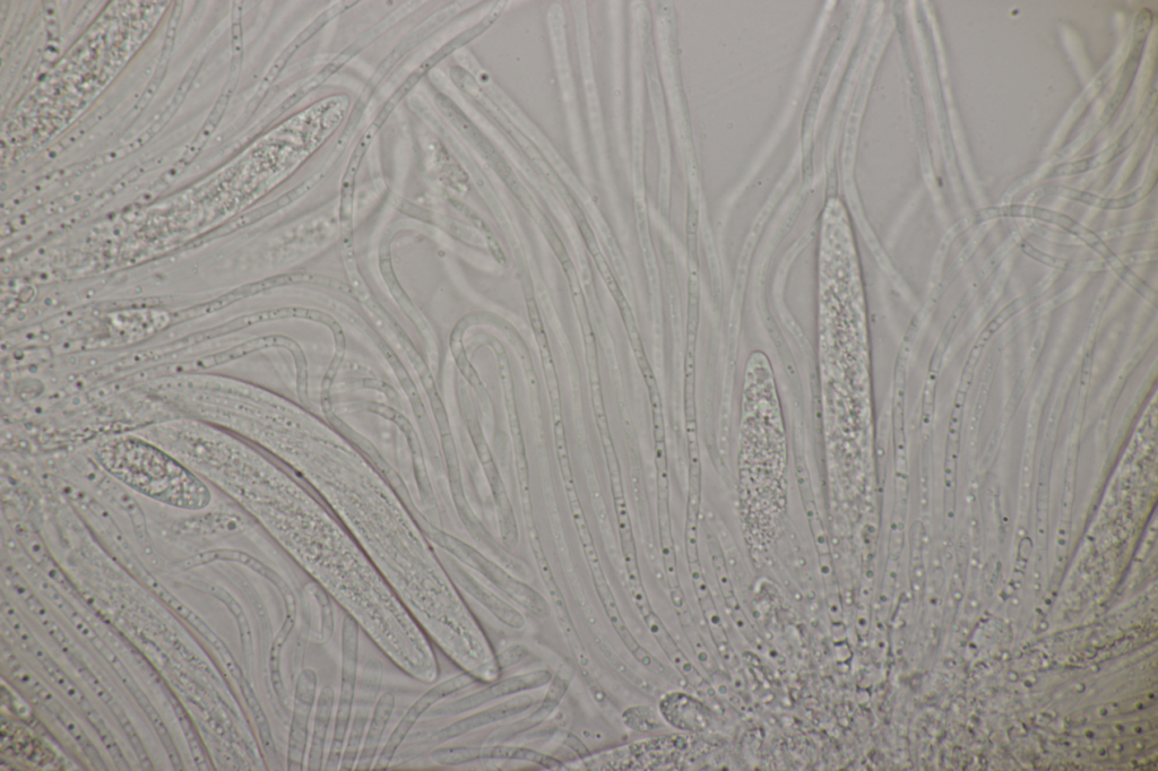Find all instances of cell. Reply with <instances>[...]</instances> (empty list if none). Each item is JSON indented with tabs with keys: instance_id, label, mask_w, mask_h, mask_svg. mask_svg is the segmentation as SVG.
I'll use <instances>...</instances> for the list:
<instances>
[{
	"instance_id": "4fadbf2b",
	"label": "cell",
	"mask_w": 1158,
	"mask_h": 771,
	"mask_svg": "<svg viewBox=\"0 0 1158 771\" xmlns=\"http://www.w3.org/2000/svg\"><path fill=\"white\" fill-rule=\"evenodd\" d=\"M615 507L618 517L621 547L622 552H624L630 588H632V593L638 610L641 611L642 615H644L647 612H650L652 608L645 593L641 573H639L636 544L634 540L632 524H630L625 496L615 498Z\"/></svg>"
},
{
	"instance_id": "d6986e66",
	"label": "cell",
	"mask_w": 1158,
	"mask_h": 771,
	"mask_svg": "<svg viewBox=\"0 0 1158 771\" xmlns=\"http://www.w3.org/2000/svg\"><path fill=\"white\" fill-rule=\"evenodd\" d=\"M334 698L335 693L331 687H325L322 690L321 697H319L315 717L313 742H311L307 764L309 770L323 769L322 766L324 750L328 734V727H330L332 718Z\"/></svg>"
},
{
	"instance_id": "83f0119b",
	"label": "cell",
	"mask_w": 1158,
	"mask_h": 771,
	"mask_svg": "<svg viewBox=\"0 0 1158 771\" xmlns=\"http://www.w3.org/2000/svg\"><path fill=\"white\" fill-rule=\"evenodd\" d=\"M107 707L110 708L112 714H114V716L118 719L119 724L122 725L124 732L128 736L129 742H131L132 747L136 752L138 760H140L142 768L145 770H154L153 762L150 759L148 752L145 750L140 735H138L133 723L131 722V719H129L125 713L124 708L117 703L116 699L112 700L111 703L107 705Z\"/></svg>"
},
{
	"instance_id": "d4e9b609",
	"label": "cell",
	"mask_w": 1158,
	"mask_h": 771,
	"mask_svg": "<svg viewBox=\"0 0 1158 771\" xmlns=\"http://www.w3.org/2000/svg\"><path fill=\"white\" fill-rule=\"evenodd\" d=\"M616 302H617V305L620 309L621 317H622V319H624L626 331H627V334L629 337L630 344H632V348L634 350L639 369H641L643 377L651 375V374H653V370L650 366V362H648V360L646 358L643 342L641 339V335H639V332H638V328H637V325L635 322V317L633 315L632 308H630L629 303H628L625 296H621L619 299L616 300Z\"/></svg>"
},
{
	"instance_id": "2e32d148",
	"label": "cell",
	"mask_w": 1158,
	"mask_h": 771,
	"mask_svg": "<svg viewBox=\"0 0 1158 771\" xmlns=\"http://www.w3.org/2000/svg\"><path fill=\"white\" fill-rule=\"evenodd\" d=\"M457 580L475 600H478L483 606H486L504 625L513 629H522L525 626V619L520 612L513 608L512 605L501 600L499 596L490 592L489 589L483 587L477 580L464 573L463 570L457 575Z\"/></svg>"
},
{
	"instance_id": "7402d4cb",
	"label": "cell",
	"mask_w": 1158,
	"mask_h": 771,
	"mask_svg": "<svg viewBox=\"0 0 1158 771\" xmlns=\"http://www.w3.org/2000/svg\"><path fill=\"white\" fill-rule=\"evenodd\" d=\"M27 648L37 657L43 669L49 674V677L65 691L69 698L73 699L75 703L84 710V713L93 707L89 699L84 696V693L75 686V683L67 677V674L43 651L37 640H34Z\"/></svg>"
},
{
	"instance_id": "8992f818",
	"label": "cell",
	"mask_w": 1158,
	"mask_h": 771,
	"mask_svg": "<svg viewBox=\"0 0 1158 771\" xmlns=\"http://www.w3.org/2000/svg\"><path fill=\"white\" fill-rule=\"evenodd\" d=\"M317 689V677L313 670L306 669L299 675L296 688L295 707L289 735L288 769L302 770L308 742V727Z\"/></svg>"
},
{
	"instance_id": "ffe728a7",
	"label": "cell",
	"mask_w": 1158,
	"mask_h": 771,
	"mask_svg": "<svg viewBox=\"0 0 1158 771\" xmlns=\"http://www.w3.org/2000/svg\"><path fill=\"white\" fill-rule=\"evenodd\" d=\"M643 618L645 620L646 626L648 629H650L651 634L663 649V652L667 654L672 663L678 667L680 672L684 674L691 683H694L695 686H697L698 681L701 680V678H699L698 672L694 669L693 665L689 663L686 656L682 654L677 644L674 643V640L670 636L669 631L664 627L658 615H656L652 610L644 614Z\"/></svg>"
},
{
	"instance_id": "277c9868",
	"label": "cell",
	"mask_w": 1158,
	"mask_h": 771,
	"mask_svg": "<svg viewBox=\"0 0 1158 771\" xmlns=\"http://www.w3.org/2000/svg\"><path fill=\"white\" fill-rule=\"evenodd\" d=\"M475 682L474 675L460 674L448 679L436 687L428 690L425 695L421 696L416 703H414L401 722L397 724L394 732L388 739L385 748L380 752L379 758L376 762V769H386L392 764L397 750L401 747L402 742L406 736L409 735L412 727L416 725L419 718L427 713V710L439 703L440 700L453 695L454 692L463 690L472 686Z\"/></svg>"
},
{
	"instance_id": "836d02e7",
	"label": "cell",
	"mask_w": 1158,
	"mask_h": 771,
	"mask_svg": "<svg viewBox=\"0 0 1158 771\" xmlns=\"http://www.w3.org/2000/svg\"><path fill=\"white\" fill-rule=\"evenodd\" d=\"M527 655V648L523 645H514L509 647L498 656V664L501 669L512 666L522 661Z\"/></svg>"
},
{
	"instance_id": "3957f363",
	"label": "cell",
	"mask_w": 1158,
	"mask_h": 771,
	"mask_svg": "<svg viewBox=\"0 0 1158 771\" xmlns=\"http://www.w3.org/2000/svg\"><path fill=\"white\" fill-rule=\"evenodd\" d=\"M446 544L456 557L485 576L509 599L523 606L527 611L538 615V617H547L550 614L551 609L547 600L523 580L509 574L505 568L500 567L496 562L483 556L482 553L469 547V545L457 540H446Z\"/></svg>"
},
{
	"instance_id": "f546056e",
	"label": "cell",
	"mask_w": 1158,
	"mask_h": 771,
	"mask_svg": "<svg viewBox=\"0 0 1158 771\" xmlns=\"http://www.w3.org/2000/svg\"><path fill=\"white\" fill-rule=\"evenodd\" d=\"M555 437H556L557 454H558V458H559V462H560V466H561V475H563V478H564V483H565V487L567 490L568 498H569V500H572V498L575 499L578 497H577V492L575 489L572 467H570V462H569V455H568V449H567V444H566V435H565V428H564L563 420L555 422Z\"/></svg>"
},
{
	"instance_id": "9a60e30c",
	"label": "cell",
	"mask_w": 1158,
	"mask_h": 771,
	"mask_svg": "<svg viewBox=\"0 0 1158 771\" xmlns=\"http://www.w3.org/2000/svg\"><path fill=\"white\" fill-rule=\"evenodd\" d=\"M1031 301H1032V297L1030 296V294H1028V296H1025L1023 298H1019V299L1009 303V305L1005 309H1002L1000 311V313L996 316V318H993L991 320V322L988 324V326L984 328V331L980 334L978 341H976V343L974 345V348H973V350L970 354V357H969V361H967V363H966V366H965V369L963 372V376H962V380H961V385H959V389H958V393H957V397H956V402H955L956 406L962 407L964 405L965 395H966L967 389H969V387L971 385V381L973 378V372H974V368L976 366V362H978V360L980 359V355L984 349V346L987 345V343L989 342V340L991 339L993 334H996L998 332V329L1002 325H1005L1011 317H1013L1017 313H1019V311H1021L1023 308H1025L1028 305V303H1030Z\"/></svg>"
},
{
	"instance_id": "5bb4252c",
	"label": "cell",
	"mask_w": 1158,
	"mask_h": 771,
	"mask_svg": "<svg viewBox=\"0 0 1158 771\" xmlns=\"http://www.w3.org/2000/svg\"><path fill=\"white\" fill-rule=\"evenodd\" d=\"M988 213H990L987 215L988 218L996 215L1027 216V218L1039 219L1045 222L1060 225V227L1065 228L1066 230L1073 232L1074 235L1084 239L1088 245L1097 251V253L1105 257L1106 261L1112 262V259L1114 261V257L1111 254V251L1106 248L1103 242H1101V240L1097 238L1094 233L1083 228L1082 225H1079L1073 220L1067 218L1065 215L1047 210L1035 209V207L1021 205L1009 206L1006 207V209H1000L997 211H988ZM987 216H985V218H987Z\"/></svg>"
},
{
	"instance_id": "4316f807",
	"label": "cell",
	"mask_w": 1158,
	"mask_h": 771,
	"mask_svg": "<svg viewBox=\"0 0 1158 771\" xmlns=\"http://www.w3.org/2000/svg\"><path fill=\"white\" fill-rule=\"evenodd\" d=\"M490 747H455L438 749L431 753V759L440 766H457L468 762L488 759Z\"/></svg>"
},
{
	"instance_id": "d6a6232c",
	"label": "cell",
	"mask_w": 1158,
	"mask_h": 771,
	"mask_svg": "<svg viewBox=\"0 0 1158 771\" xmlns=\"http://www.w3.org/2000/svg\"><path fill=\"white\" fill-rule=\"evenodd\" d=\"M1024 251L1027 255H1030L1031 257L1035 258L1036 261H1039L1041 263L1047 264V265L1052 266V267L1060 268V270H1066V271H1073V270L1078 271L1079 270V268L1076 267V263H1070V262L1062 261V259H1056V258L1052 259V258H1050V256H1047V255L1040 253V251L1035 250L1031 246H1025Z\"/></svg>"
},
{
	"instance_id": "4dcf8cb0",
	"label": "cell",
	"mask_w": 1158,
	"mask_h": 771,
	"mask_svg": "<svg viewBox=\"0 0 1158 771\" xmlns=\"http://www.w3.org/2000/svg\"><path fill=\"white\" fill-rule=\"evenodd\" d=\"M86 717L89 718L90 723L94 727L95 731H97L99 734L103 744L106 745V748L110 752L111 758L114 760L117 768L124 771L131 769L129 768L128 762L124 757V753L122 750H120L114 735L111 734L106 723L103 722V719L97 712V709L86 715Z\"/></svg>"
},
{
	"instance_id": "5b68a950",
	"label": "cell",
	"mask_w": 1158,
	"mask_h": 771,
	"mask_svg": "<svg viewBox=\"0 0 1158 771\" xmlns=\"http://www.w3.org/2000/svg\"><path fill=\"white\" fill-rule=\"evenodd\" d=\"M552 680V674L547 670L532 671L501 680L473 695L453 701L451 704L438 706L427 714V717H447L469 712L500 698L514 695L527 690L546 686Z\"/></svg>"
},
{
	"instance_id": "e575fe53",
	"label": "cell",
	"mask_w": 1158,
	"mask_h": 771,
	"mask_svg": "<svg viewBox=\"0 0 1158 771\" xmlns=\"http://www.w3.org/2000/svg\"><path fill=\"white\" fill-rule=\"evenodd\" d=\"M526 307H527V313H529L530 323H531L534 334H538V333L543 332L544 326H543L542 318L540 315V311H539L537 302H535L534 298L526 299Z\"/></svg>"
},
{
	"instance_id": "603a6c76",
	"label": "cell",
	"mask_w": 1158,
	"mask_h": 771,
	"mask_svg": "<svg viewBox=\"0 0 1158 771\" xmlns=\"http://www.w3.org/2000/svg\"><path fill=\"white\" fill-rule=\"evenodd\" d=\"M534 335H535V337H537V341H538L539 349H540V353H541L542 366H543L544 374H546L547 385H548L549 394H550L551 403H552L553 421H555V422L560 421V420H563V418H561V404H560V391H559L558 377H557V372H556V368H555V363H553L547 335H546V332H544V331L541 333H538V334H534Z\"/></svg>"
},
{
	"instance_id": "6da1fadb",
	"label": "cell",
	"mask_w": 1158,
	"mask_h": 771,
	"mask_svg": "<svg viewBox=\"0 0 1158 771\" xmlns=\"http://www.w3.org/2000/svg\"><path fill=\"white\" fill-rule=\"evenodd\" d=\"M101 463L120 481L164 504L201 509L210 492L174 459L137 440L111 443L100 450Z\"/></svg>"
},
{
	"instance_id": "44dd1931",
	"label": "cell",
	"mask_w": 1158,
	"mask_h": 771,
	"mask_svg": "<svg viewBox=\"0 0 1158 771\" xmlns=\"http://www.w3.org/2000/svg\"><path fill=\"white\" fill-rule=\"evenodd\" d=\"M566 275L569 280L570 290H572L579 323H581L584 335L587 362H589L590 371H598V351H596V343L592 331L589 313H587L586 303L583 297L581 285H579L578 277L572 261L563 265Z\"/></svg>"
},
{
	"instance_id": "e0dca14e",
	"label": "cell",
	"mask_w": 1158,
	"mask_h": 771,
	"mask_svg": "<svg viewBox=\"0 0 1158 771\" xmlns=\"http://www.w3.org/2000/svg\"><path fill=\"white\" fill-rule=\"evenodd\" d=\"M661 713L667 721L678 729L699 731L706 726L702 706L680 693L664 697L660 704Z\"/></svg>"
},
{
	"instance_id": "cb8c5ba5",
	"label": "cell",
	"mask_w": 1158,
	"mask_h": 771,
	"mask_svg": "<svg viewBox=\"0 0 1158 771\" xmlns=\"http://www.w3.org/2000/svg\"><path fill=\"white\" fill-rule=\"evenodd\" d=\"M239 686H240L241 692H243L244 698L247 701L248 707L250 708V710H252V714L254 715L255 722H256L258 730H259V735H261V740H262L264 748L267 752V755H269L271 759L278 760V753H276V751H275V745H274L270 725H269V723H267V719H266V716L264 714V710H263L261 704H259V701L255 695L253 688L250 687V684L248 683V681L245 678L241 679L239 681Z\"/></svg>"
},
{
	"instance_id": "52a82bcc",
	"label": "cell",
	"mask_w": 1158,
	"mask_h": 771,
	"mask_svg": "<svg viewBox=\"0 0 1158 771\" xmlns=\"http://www.w3.org/2000/svg\"><path fill=\"white\" fill-rule=\"evenodd\" d=\"M383 679V665L377 660H371L365 667L362 675L356 716H354L347 748L341 760V770H352L356 766L361 742L364 740L367 722L373 708Z\"/></svg>"
},
{
	"instance_id": "7c38bea8",
	"label": "cell",
	"mask_w": 1158,
	"mask_h": 771,
	"mask_svg": "<svg viewBox=\"0 0 1158 771\" xmlns=\"http://www.w3.org/2000/svg\"><path fill=\"white\" fill-rule=\"evenodd\" d=\"M437 103L446 117L452 121L458 131H460L466 140L488 161L490 166L497 171L501 178L504 179L508 175H511L513 172L512 169L509 168L506 161L501 158L499 152L451 99L447 98L446 95H438Z\"/></svg>"
},
{
	"instance_id": "ba28073f",
	"label": "cell",
	"mask_w": 1158,
	"mask_h": 771,
	"mask_svg": "<svg viewBox=\"0 0 1158 771\" xmlns=\"http://www.w3.org/2000/svg\"><path fill=\"white\" fill-rule=\"evenodd\" d=\"M475 433H477V436H475L474 441L478 446L481 462L483 467H485L492 496H494L496 502L501 540H503L505 548L512 551L515 550L518 547V543H520V532H518L512 502L511 499H509L506 485L503 479H501L494 457H492L490 453L487 441L485 437H483L479 427H477V432Z\"/></svg>"
},
{
	"instance_id": "ac0fdd59",
	"label": "cell",
	"mask_w": 1158,
	"mask_h": 771,
	"mask_svg": "<svg viewBox=\"0 0 1158 771\" xmlns=\"http://www.w3.org/2000/svg\"><path fill=\"white\" fill-rule=\"evenodd\" d=\"M394 707L395 697L391 692L385 693V695L380 697L378 700L375 714L373 719H371V724L366 736L364 748H362L360 753L356 769L369 770L371 766H374L379 744L382 742L383 734L388 722H390Z\"/></svg>"
},
{
	"instance_id": "7a4b0ae2",
	"label": "cell",
	"mask_w": 1158,
	"mask_h": 771,
	"mask_svg": "<svg viewBox=\"0 0 1158 771\" xmlns=\"http://www.w3.org/2000/svg\"><path fill=\"white\" fill-rule=\"evenodd\" d=\"M342 681L339 708L335 719L330 756L326 770L340 769L345 739H347L354 696H356L359 660V628L356 620L347 617L342 631Z\"/></svg>"
},
{
	"instance_id": "9c48e42d",
	"label": "cell",
	"mask_w": 1158,
	"mask_h": 771,
	"mask_svg": "<svg viewBox=\"0 0 1158 771\" xmlns=\"http://www.w3.org/2000/svg\"><path fill=\"white\" fill-rule=\"evenodd\" d=\"M534 700L531 696L521 695L514 697L501 703L497 706L491 707L483 712L474 714L472 716L461 719L452 725L445 727L442 731L435 733L429 740L423 741L413 748L414 752H425L430 745H436L458 738V736L469 733L473 730L481 729L483 726L490 725L503 719L513 717L515 715L525 712V710L532 707Z\"/></svg>"
},
{
	"instance_id": "30bf717a",
	"label": "cell",
	"mask_w": 1158,
	"mask_h": 771,
	"mask_svg": "<svg viewBox=\"0 0 1158 771\" xmlns=\"http://www.w3.org/2000/svg\"><path fill=\"white\" fill-rule=\"evenodd\" d=\"M578 534L579 539L582 541L587 561H589L593 582L596 588V592H598L600 596L603 608L607 611L611 625L616 629L621 640L624 641L628 651L635 656L637 652H639V649L642 648V646L639 645L638 641L627 627L624 618H622L616 597L611 591L606 576H604L598 553H596L594 547L590 528H583V530L578 531Z\"/></svg>"
},
{
	"instance_id": "484cf974",
	"label": "cell",
	"mask_w": 1158,
	"mask_h": 771,
	"mask_svg": "<svg viewBox=\"0 0 1158 771\" xmlns=\"http://www.w3.org/2000/svg\"><path fill=\"white\" fill-rule=\"evenodd\" d=\"M205 586L210 589V592L214 596L218 597L219 600L228 605V608L232 614L235 615L240 630L241 646H243V653L247 664L249 665L253 658V638L245 612L243 609H241V606L237 603V601L233 600V597L226 591H223L222 588L209 584H206Z\"/></svg>"
},
{
	"instance_id": "8fae6325",
	"label": "cell",
	"mask_w": 1158,
	"mask_h": 771,
	"mask_svg": "<svg viewBox=\"0 0 1158 771\" xmlns=\"http://www.w3.org/2000/svg\"><path fill=\"white\" fill-rule=\"evenodd\" d=\"M20 682L29 687L42 700V703L53 713L59 722L65 726V729L73 735V738L79 743L86 755L91 761L95 769L107 770L105 762L101 759L100 753L94 744L84 733L80 725L75 722V719L68 710L60 704V701L51 693L47 687L43 686L42 682L34 677L27 669H23L17 677Z\"/></svg>"
},
{
	"instance_id": "1f68e13d",
	"label": "cell",
	"mask_w": 1158,
	"mask_h": 771,
	"mask_svg": "<svg viewBox=\"0 0 1158 771\" xmlns=\"http://www.w3.org/2000/svg\"><path fill=\"white\" fill-rule=\"evenodd\" d=\"M593 257H594V261L596 263V266H598V268H599V272L602 276L603 281L606 282V284H607L608 290L612 294V297L615 298V300H617L624 293H622V291L620 290L619 285L615 279V276H613V274L610 270V267L606 261V258H604V256L601 253L598 255H595Z\"/></svg>"
},
{
	"instance_id": "f1b7e54d",
	"label": "cell",
	"mask_w": 1158,
	"mask_h": 771,
	"mask_svg": "<svg viewBox=\"0 0 1158 771\" xmlns=\"http://www.w3.org/2000/svg\"><path fill=\"white\" fill-rule=\"evenodd\" d=\"M175 709H176V714H177L178 719H179V723H180L181 727H183V731L185 733L187 742L189 744V749H190V751H192L193 759L195 761L197 768L200 770H205V771L211 770L212 768L210 767L211 766L210 762H209V760H207V758L205 756V753H204V750L202 747V743L200 741V738H198V735L194 729L193 723L190 722V719H189L188 715L186 714L183 707L176 704Z\"/></svg>"
}]
</instances>
